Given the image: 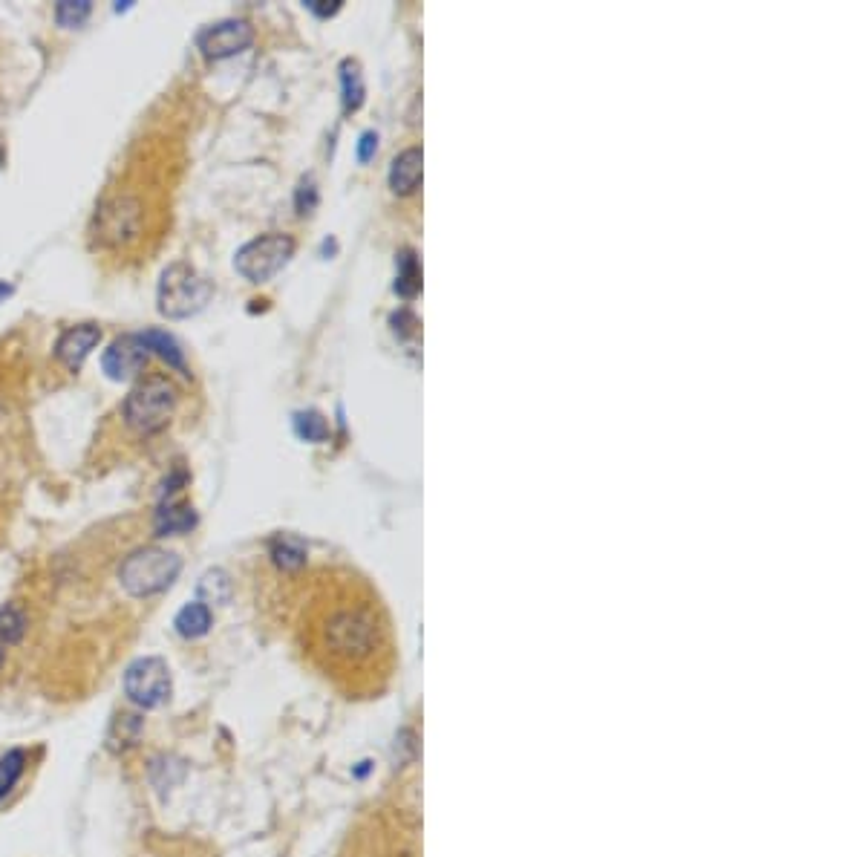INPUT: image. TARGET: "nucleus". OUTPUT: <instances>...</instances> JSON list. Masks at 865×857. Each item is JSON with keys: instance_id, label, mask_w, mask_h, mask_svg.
Instances as JSON below:
<instances>
[{"instance_id": "f257e3e1", "label": "nucleus", "mask_w": 865, "mask_h": 857, "mask_svg": "<svg viewBox=\"0 0 865 857\" xmlns=\"http://www.w3.org/2000/svg\"><path fill=\"white\" fill-rule=\"evenodd\" d=\"M315 580L297 618L306 661L349 699L384 693L396 676V641L381 598L349 572Z\"/></svg>"}, {"instance_id": "f03ea898", "label": "nucleus", "mask_w": 865, "mask_h": 857, "mask_svg": "<svg viewBox=\"0 0 865 857\" xmlns=\"http://www.w3.org/2000/svg\"><path fill=\"white\" fill-rule=\"evenodd\" d=\"M153 205L142 182H122L107 188L96 205L93 237L107 252H127L148 237Z\"/></svg>"}, {"instance_id": "7ed1b4c3", "label": "nucleus", "mask_w": 865, "mask_h": 857, "mask_svg": "<svg viewBox=\"0 0 865 857\" xmlns=\"http://www.w3.org/2000/svg\"><path fill=\"white\" fill-rule=\"evenodd\" d=\"M179 404V390L168 376L153 373L142 379L124 399V425L139 436H156L171 425Z\"/></svg>"}, {"instance_id": "20e7f679", "label": "nucleus", "mask_w": 865, "mask_h": 857, "mask_svg": "<svg viewBox=\"0 0 865 857\" xmlns=\"http://www.w3.org/2000/svg\"><path fill=\"white\" fill-rule=\"evenodd\" d=\"M182 572V557L162 546H142L124 557L119 566V583L133 598H150L171 586Z\"/></svg>"}, {"instance_id": "39448f33", "label": "nucleus", "mask_w": 865, "mask_h": 857, "mask_svg": "<svg viewBox=\"0 0 865 857\" xmlns=\"http://www.w3.org/2000/svg\"><path fill=\"white\" fill-rule=\"evenodd\" d=\"M214 295V283L199 275L194 266L188 263H173L162 272L159 286H156V306L165 318L171 321H185L191 315L202 312Z\"/></svg>"}, {"instance_id": "423d86ee", "label": "nucleus", "mask_w": 865, "mask_h": 857, "mask_svg": "<svg viewBox=\"0 0 865 857\" xmlns=\"http://www.w3.org/2000/svg\"><path fill=\"white\" fill-rule=\"evenodd\" d=\"M292 254H295V237H289V234H263V237L251 240L237 252L234 269L248 283H266L292 260Z\"/></svg>"}, {"instance_id": "0eeeda50", "label": "nucleus", "mask_w": 865, "mask_h": 857, "mask_svg": "<svg viewBox=\"0 0 865 857\" xmlns=\"http://www.w3.org/2000/svg\"><path fill=\"white\" fill-rule=\"evenodd\" d=\"M124 693L133 705L153 710L162 707L171 696V673L168 664L159 656L136 658L124 670Z\"/></svg>"}, {"instance_id": "6e6552de", "label": "nucleus", "mask_w": 865, "mask_h": 857, "mask_svg": "<svg viewBox=\"0 0 865 857\" xmlns=\"http://www.w3.org/2000/svg\"><path fill=\"white\" fill-rule=\"evenodd\" d=\"M251 41H254V26L243 21V18H228V21H220V24L205 26L197 35V47L211 61L231 58L237 52L248 50Z\"/></svg>"}, {"instance_id": "1a4fd4ad", "label": "nucleus", "mask_w": 865, "mask_h": 857, "mask_svg": "<svg viewBox=\"0 0 865 857\" xmlns=\"http://www.w3.org/2000/svg\"><path fill=\"white\" fill-rule=\"evenodd\" d=\"M148 347L142 341L139 332H127L122 338H116L104 355H101V367L107 373V379L113 381H130L136 379L145 364H148Z\"/></svg>"}, {"instance_id": "9d476101", "label": "nucleus", "mask_w": 865, "mask_h": 857, "mask_svg": "<svg viewBox=\"0 0 865 857\" xmlns=\"http://www.w3.org/2000/svg\"><path fill=\"white\" fill-rule=\"evenodd\" d=\"M101 327L99 324H78V327H67L58 341H55V358L67 367V370H81V364L90 358V353L99 347Z\"/></svg>"}, {"instance_id": "9b49d317", "label": "nucleus", "mask_w": 865, "mask_h": 857, "mask_svg": "<svg viewBox=\"0 0 865 857\" xmlns=\"http://www.w3.org/2000/svg\"><path fill=\"white\" fill-rule=\"evenodd\" d=\"M197 529V511L194 505L179 500V497H162V503L153 514V531L156 537H173V534H188Z\"/></svg>"}, {"instance_id": "f8f14e48", "label": "nucleus", "mask_w": 865, "mask_h": 857, "mask_svg": "<svg viewBox=\"0 0 865 857\" xmlns=\"http://www.w3.org/2000/svg\"><path fill=\"white\" fill-rule=\"evenodd\" d=\"M269 552H272L277 569H283V572H300L306 566V555H309L306 540L297 537V534H289V531L274 534L272 543H269Z\"/></svg>"}, {"instance_id": "ddd939ff", "label": "nucleus", "mask_w": 865, "mask_h": 857, "mask_svg": "<svg viewBox=\"0 0 865 857\" xmlns=\"http://www.w3.org/2000/svg\"><path fill=\"white\" fill-rule=\"evenodd\" d=\"M421 182V148H407L393 159L390 168V188L396 194H413Z\"/></svg>"}, {"instance_id": "4468645a", "label": "nucleus", "mask_w": 865, "mask_h": 857, "mask_svg": "<svg viewBox=\"0 0 865 857\" xmlns=\"http://www.w3.org/2000/svg\"><path fill=\"white\" fill-rule=\"evenodd\" d=\"M211 624H214V615H211V609L202 604V601L185 604L176 612V618H173V627H176V632H179L182 638H202L205 632L211 630Z\"/></svg>"}, {"instance_id": "2eb2a0df", "label": "nucleus", "mask_w": 865, "mask_h": 857, "mask_svg": "<svg viewBox=\"0 0 865 857\" xmlns=\"http://www.w3.org/2000/svg\"><path fill=\"white\" fill-rule=\"evenodd\" d=\"M139 335H142V341H145L148 353H156L159 358H162V361H168V367L179 370L182 376H188V364H185V355H182V350H179V344H176V338H173V335L162 332V329H145V332H139Z\"/></svg>"}, {"instance_id": "dca6fc26", "label": "nucleus", "mask_w": 865, "mask_h": 857, "mask_svg": "<svg viewBox=\"0 0 865 857\" xmlns=\"http://www.w3.org/2000/svg\"><path fill=\"white\" fill-rule=\"evenodd\" d=\"M364 73L355 58H346L341 64V99H344V113H355L364 104Z\"/></svg>"}, {"instance_id": "f3484780", "label": "nucleus", "mask_w": 865, "mask_h": 857, "mask_svg": "<svg viewBox=\"0 0 865 857\" xmlns=\"http://www.w3.org/2000/svg\"><path fill=\"white\" fill-rule=\"evenodd\" d=\"M26 630H29V621H26V612L21 606L9 604L0 609V644H3V647L21 644Z\"/></svg>"}, {"instance_id": "a211bd4d", "label": "nucleus", "mask_w": 865, "mask_h": 857, "mask_svg": "<svg viewBox=\"0 0 865 857\" xmlns=\"http://www.w3.org/2000/svg\"><path fill=\"white\" fill-rule=\"evenodd\" d=\"M231 578L225 575L223 569H211V572H205L202 575V580H199V598L205 601V606L208 604H225L228 598H231Z\"/></svg>"}, {"instance_id": "6ab92c4d", "label": "nucleus", "mask_w": 865, "mask_h": 857, "mask_svg": "<svg viewBox=\"0 0 865 857\" xmlns=\"http://www.w3.org/2000/svg\"><path fill=\"white\" fill-rule=\"evenodd\" d=\"M421 286V272H419V260L413 252H401L398 254V280H396V292L404 295V298H413L419 292Z\"/></svg>"}, {"instance_id": "aec40b11", "label": "nucleus", "mask_w": 865, "mask_h": 857, "mask_svg": "<svg viewBox=\"0 0 865 857\" xmlns=\"http://www.w3.org/2000/svg\"><path fill=\"white\" fill-rule=\"evenodd\" d=\"M24 768L26 751H21V748H15V751H9V754L0 757V800L18 785V780L24 777Z\"/></svg>"}, {"instance_id": "412c9836", "label": "nucleus", "mask_w": 865, "mask_h": 857, "mask_svg": "<svg viewBox=\"0 0 865 857\" xmlns=\"http://www.w3.org/2000/svg\"><path fill=\"white\" fill-rule=\"evenodd\" d=\"M295 433L306 442H323L329 436V425L318 410H303L295 416Z\"/></svg>"}, {"instance_id": "4be33fe9", "label": "nucleus", "mask_w": 865, "mask_h": 857, "mask_svg": "<svg viewBox=\"0 0 865 857\" xmlns=\"http://www.w3.org/2000/svg\"><path fill=\"white\" fill-rule=\"evenodd\" d=\"M93 12V3L90 0H61L55 6V21L64 26V29H75L81 26Z\"/></svg>"}, {"instance_id": "5701e85b", "label": "nucleus", "mask_w": 865, "mask_h": 857, "mask_svg": "<svg viewBox=\"0 0 865 857\" xmlns=\"http://www.w3.org/2000/svg\"><path fill=\"white\" fill-rule=\"evenodd\" d=\"M295 202H297V211H300V214H309V211L318 205V185H315V179L306 177L303 182H300Z\"/></svg>"}, {"instance_id": "b1692460", "label": "nucleus", "mask_w": 865, "mask_h": 857, "mask_svg": "<svg viewBox=\"0 0 865 857\" xmlns=\"http://www.w3.org/2000/svg\"><path fill=\"white\" fill-rule=\"evenodd\" d=\"M375 151H378V133L375 130L361 133V139H358V162H370Z\"/></svg>"}, {"instance_id": "393cba45", "label": "nucleus", "mask_w": 865, "mask_h": 857, "mask_svg": "<svg viewBox=\"0 0 865 857\" xmlns=\"http://www.w3.org/2000/svg\"><path fill=\"white\" fill-rule=\"evenodd\" d=\"M393 324H396L398 335H413V332H416V327H419V321H416V315H413L410 309H401V312H396V315H393Z\"/></svg>"}, {"instance_id": "a878e982", "label": "nucleus", "mask_w": 865, "mask_h": 857, "mask_svg": "<svg viewBox=\"0 0 865 857\" xmlns=\"http://www.w3.org/2000/svg\"><path fill=\"white\" fill-rule=\"evenodd\" d=\"M318 18H332L335 12H341V0H332V3H326V0H309L306 3Z\"/></svg>"}, {"instance_id": "bb28decb", "label": "nucleus", "mask_w": 865, "mask_h": 857, "mask_svg": "<svg viewBox=\"0 0 865 857\" xmlns=\"http://www.w3.org/2000/svg\"><path fill=\"white\" fill-rule=\"evenodd\" d=\"M9 295H12V286L6 280H0V301H6Z\"/></svg>"}, {"instance_id": "cd10ccee", "label": "nucleus", "mask_w": 865, "mask_h": 857, "mask_svg": "<svg viewBox=\"0 0 865 857\" xmlns=\"http://www.w3.org/2000/svg\"><path fill=\"white\" fill-rule=\"evenodd\" d=\"M3 650H6V647H3V644H0V664H3Z\"/></svg>"}]
</instances>
